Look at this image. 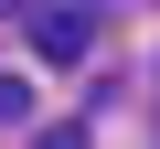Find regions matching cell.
I'll return each instance as SVG.
<instances>
[{
  "label": "cell",
  "mask_w": 160,
  "mask_h": 149,
  "mask_svg": "<svg viewBox=\"0 0 160 149\" xmlns=\"http://www.w3.org/2000/svg\"><path fill=\"white\" fill-rule=\"evenodd\" d=\"M22 22H32V53L43 64H86L96 53V11H86V0H32Z\"/></svg>",
  "instance_id": "1"
},
{
  "label": "cell",
  "mask_w": 160,
  "mask_h": 149,
  "mask_svg": "<svg viewBox=\"0 0 160 149\" xmlns=\"http://www.w3.org/2000/svg\"><path fill=\"white\" fill-rule=\"evenodd\" d=\"M0 11H32V0H0Z\"/></svg>",
  "instance_id": "3"
},
{
  "label": "cell",
  "mask_w": 160,
  "mask_h": 149,
  "mask_svg": "<svg viewBox=\"0 0 160 149\" xmlns=\"http://www.w3.org/2000/svg\"><path fill=\"white\" fill-rule=\"evenodd\" d=\"M149 74H160V64H149Z\"/></svg>",
  "instance_id": "4"
},
{
  "label": "cell",
  "mask_w": 160,
  "mask_h": 149,
  "mask_svg": "<svg viewBox=\"0 0 160 149\" xmlns=\"http://www.w3.org/2000/svg\"><path fill=\"white\" fill-rule=\"evenodd\" d=\"M32 117V85H22V74H0V128H22Z\"/></svg>",
  "instance_id": "2"
}]
</instances>
